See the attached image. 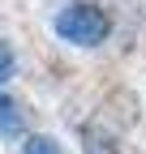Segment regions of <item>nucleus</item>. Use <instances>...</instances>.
<instances>
[{
  "instance_id": "f257e3e1",
  "label": "nucleus",
  "mask_w": 146,
  "mask_h": 154,
  "mask_svg": "<svg viewBox=\"0 0 146 154\" xmlns=\"http://www.w3.org/2000/svg\"><path fill=\"white\" fill-rule=\"evenodd\" d=\"M107 30H112V22H107V13L95 9V5H69L60 17H56V34L69 38V43L78 47H99Z\"/></svg>"
},
{
  "instance_id": "f03ea898",
  "label": "nucleus",
  "mask_w": 146,
  "mask_h": 154,
  "mask_svg": "<svg viewBox=\"0 0 146 154\" xmlns=\"http://www.w3.org/2000/svg\"><path fill=\"white\" fill-rule=\"evenodd\" d=\"M82 141H86V146H82V154H120L116 137H112L107 128H95V124L82 133Z\"/></svg>"
},
{
  "instance_id": "20e7f679",
  "label": "nucleus",
  "mask_w": 146,
  "mask_h": 154,
  "mask_svg": "<svg viewBox=\"0 0 146 154\" xmlns=\"http://www.w3.org/2000/svg\"><path fill=\"white\" fill-rule=\"evenodd\" d=\"M26 154H60V146L52 141V137H30L26 141Z\"/></svg>"
},
{
  "instance_id": "39448f33",
  "label": "nucleus",
  "mask_w": 146,
  "mask_h": 154,
  "mask_svg": "<svg viewBox=\"0 0 146 154\" xmlns=\"http://www.w3.org/2000/svg\"><path fill=\"white\" fill-rule=\"evenodd\" d=\"M13 73V51H9V43H0V82Z\"/></svg>"
},
{
  "instance_id": "7ed1b4c3",
  "label": "nucleus",
  "mask_w": 146,
  "mask_h": 154,
  "mask_svg": "<svg viewBox=\"0 0 146 154\" xmlns=\"http://www.w3.org/2000/svg\"><path fill=\"white\" fill-rule=\"evenodd\" d=\"M22 128V116H17V107L0 94V133H17Z\"/></svg>"
}]
</instances>
